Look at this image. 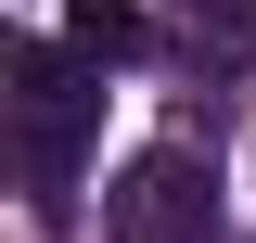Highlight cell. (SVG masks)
<instances>
[{
    "label": "cell",
    "mask_w": 256,
    "mask_h": 243,
    "mask_svg": "<svg viewBox=\"0 0 256 243\" xmlns=\"http://www.w3.org/2000/svg\"><path fill=\"white\" fill-rule=\"evenodd\" d=\"M0 77H13V141H26V205L64 218L77 205V166H90V128H102V64L77 52V38H0Z\"/></svg>",
    "instance_id": "cell-1"
},
{
    "label": "cell",
    "mask_w": 256,
    "mask_h": 243,
    "mask_svg": "<svg viewBox=\"0 0 256 243\" xmlns=\"http://www.w3.org/2000/svg\"><path fill=\"white\" fill-rule=\"evenodd\" d=\"M102 230L116 243H218V154L154 141L116 192H102Z\"/></svg>",
    "instance_id": "cell-2"
},
{
    "label": "cell",
    "mask_w": 256,
    "mask_h": 243,
    "mask_svg": "<svg viewBox=\"0 0 256 243\" xmlns=\"http://www.w3.org/2000/svg\"><path fill=\"white\" fill-rule=\"evenodd\" d=\"M64 38H77L90 64H141V52H154V13H128V0H77Z\"/></svg>",
    "instance_id": "cell-3"
},
{
    "label": "cell",
    "mask_w": 256,
    "mask_h": 243,
    "mask_svg": "<svg viewBox=\"0 0 256 243\" xmlns=\"http://www.w3.org/2000/svg\"><path fill=\"white\" fill-rule=\"evenodd\" d=\"M180 38L205 64H256V0H180Z\"/></svg>",
    "instance_id": "cell-4"
}]
</instances>
